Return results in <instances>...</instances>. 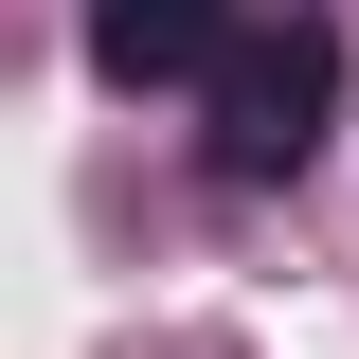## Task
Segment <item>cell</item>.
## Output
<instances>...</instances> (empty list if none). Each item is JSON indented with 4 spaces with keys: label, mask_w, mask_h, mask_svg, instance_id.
<instances>
[{
    "label": "cell",
    "mask_w": 359,
    "mask_h": 359,
    "mask_svg": "<svg viewBox=\"0 0 359 359\" xmlns=\"http://www.w3.org/2000/svg\"><path fill=\"white\" fill-rule=\"evenodd\" d=\"M90 54L126 90H162V72H216V0H90Z\"/></svg>",
    "instance_id": "7a4b0ae2"
},
{
    "label": "cell",
    "mask_w": 359,
    "mask_h": 359,
    "mask_svg": "<svg viewBox=\"0 0 359 359\" xmlns=\"http://www.w3.org/2000/svg\"><path fill=\"white\" fill-rule=\"evenodd\" d=\"M323 108H341V36L323 18H269L216 54V180H306Z\"/></svg>",
    "instance_id": "6da1fadb"
}]
</instances>
